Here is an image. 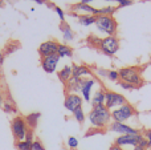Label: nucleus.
<instances>
[{
    "label": "nucleus",
    "instance_id": "f257e3e1",
    "mask_svg": "<svg viewBox=\"0 0 151 150\" xmlns=\"http://www.w3.org/2000/svg\"><path fill=\"white\" fill-rule=\"evenodd\" d=\"M110 120H111V112L106 108L105 105H96L89 113V121L94 128H102L110 125Z\"/></svg>",
    "mask_w": 151,
    "mask_h": 150
},
{
    "label": "nucleus",
    "instance_id": "f03ea898",
    "mask_svg": "<svg viewBox=\"0 0 151 150\" xmlns=\"http://www.w3.org/2000/svg\"><path fill=\"white\" fill-rule=\"evenodd\" d=\"M119 73L121 81L127 82V84L134 85L135 88H141L143 85V79H142L139 71L135 66H127V68H122L118 71Z\"/></svg>",
    "mask_w": 151,
    "mask_h": 150
},
{
    "label": "nucleus",
    "instance_id": "7ed1b4c3",
    "mask_svg": "<svg viewBox=\"0 0 151 150\" xmlns=\"http://www.w3.org/2000/svg\"><path fill=\"white\" fill-rule=\"evenodd\" d=\"M114 144L117 146H119V148L131 145V146H143V148L149 149L147 141H146V138L143 137L142 133H139V134H123V136H119V137L115 140Z\"/></svg>",
    "mask_w": 151,
    "mask_h": 150
},
{
    "label": "nucleus",
    "instance_id": "20e7f679",
    "mask_svg": "<svg viewBox=\"0 0 151 150\" xmlns=\"http://www.w3.org/2000/svg\"><path fill=\"white\" fill-rule=\"evenodd\" d=\"M96 25L99 31L105 32V33L110 35V36H114L115 32H117V21L111 16H106V15L97 16Z\"/></svg>",
    "mask_w": 151,
    "mask_h": 150
},
{
    "label": "nucleus",
    "instance_id": "39448f33",
    "mask_svg": "<svg viewBox=\"0 0 151 150\" xmlns=\"http://www.w3.org/2000/svg\"><path fill=\"white\" fill-rule=\"evenodd\" d=\"M135 114H137L135 108H134L131 104L126 102L125 105L119 106V108L114 109V110L111 112V118L114 120L115 122H125V121H127L129 118H131L133 116H135Z\"/></svg>",
    "mask_w": 151,
    "mask_h": 150
},
{
    "label": "nucleus",
    "instance_id": "423d86ee",
    "mask_svg": "<svg viewBox=\"0 0 151 150\" xmlns=\"http://www.w3.org/2000/svg\"><path fill=\"white\" fill-rule=\"evenodd\" d=\"M11 130H12V134L16 141H24L29 128L23 117H15L11 122Z\"/></svg>",
    "mask_w": 151,
    "mask_h": 150
},
{
    "label": "nucleus",
    "instance_id": "0eeeda50",
    "mask_svg": "<svg viewBox=\"0 0 151 150\" xmlns=\"http://www.w3.org/2000/svg\"><path fill=\"white\" fill-rule=\"evenodd\" d=\"M126 102H127L126 98L123 97L122 94H119V93L111 92V90H106V92H105V106H106L109 110L119 108V106L125 105Z\"/></svg>",
    "mask_w": 151,
    "mask_h": 150
},
{
    "label": "nucleus",
    "instance_id": "6e6552de",
    "mask_svg": "<svg viewBox=\"0 0 151 150\" xmlns=\"http://www.w3.org/2000/svg\"><path fill=\"white\" fill-rule=\"evenodd\" d=\"M99 48H101V50L105 53V55L113 56L118 52V49H119V43H118V40L115 39L114 36H109V37H106V39L101 40Z\"/></svg>",
    "mask_w": 151,
    "mask_h": 150
},
{
    "label": "nucleus",
    "instance_id": "1a4fd4ad",
    "mask_svg": "<svg viewBox=\"0 0 151 150\" xmlns=\"http://www.w3.org/2000/svg\"><path fill=\"white\" fill-rule=\"evenodd\" d=\"M109 130L110 132H114V133H119L121 136L123 134H139L141 130L135 129V128H131L129 125H125L123 122H115L113 121L111 124L109 125Z\"/></svg>",
    "mask_w": 151,
    "mask_h": 150
},
{
    "label": "nucleus",
    "instance_id": "9d476101",
    "mask_svg": "<svg viewBox=\"0 0 151 150\" xmlns=\"http://www.w3.org/2000/svg\"><path fill=\"white\" fill-rule=\"evenodd\" d=\"M58 43H56L55 40H48V41L41 43V45L39 47V53L41 57H47V56H52L57 53L58 49Z\"/></svg>",
    "mask_w": 151,
    "mask_h": 150
},
{
    "label": "nucleus",
    "instance_id": "9b49d317",
    "mask_svg": "<svg viewBox=\"0 0 151 150\" xmlns=\"http://www.w3.org/2000/svg\"><path fill=\"white\" fill-rule=\"evenodd\" d=\"M81 105H82V98L78 94H76V93H69V94H66L65 101H64V106L66 108V110L73 113L76 109L81 108Z\"/></svg>",
    "mask_w": 151,
    "mask_h": 150
},
{
    "label": "nucleus",
    "instance_id": "f8f14e48",
    "mask_svg": "<svg viewBox=\"0 0 151 150\" xmlns=\"http://www.w3.org/2000/svg\"><path fill=\"white\" fill-rule=\"evenodd\" d=\"M58 60H60V56L56 53V55H52V56H47V57H42L41 60V66L47 73H53L57 68V64H58Z\"/></svg>",
    "mask_w": 151,
    "mask_h": 150
},
{
    "label": "nucleus",
    "instance_id": "ddd939ff",
    "mask_svg": "<svg viewBox=\"0 0 151 150\" xmlns=\"http://www.w3.org/2000/svg\"><path fill=\"white\" fill-rule=\"evenodd\" d=\"M96 85V80L94 79H82L81 80V93L83 96V100L85 101H91L90 98V90L91 88Z\"/></svg>",
    "mask_w": 151,
    "mask_h": 150
},
{
    "label": "nucleus",
    "instance_id": "4468645a",
    "mask_svg": "<svg viewBox=\"0 0 151 150\" xmlns=\"http://www.w3.org/2000/svg\"><path fill=\"white\" fill-rule=\"evenodd\" d=\"M90 74H91V72L88 66L76 65V64L72 65V77H74V79H81L83 76H90Z\"/></svg>",
    "mask_w": 151,
    "mask_h": 150
},
{
    "label": "nucleus",
    "instance_id": "2eb2a0df",
    "mask_svg": "<svg viewBox=\"0 0 151 150\" xmlns=\"http://www.w3.org/2000/svg\"><path fill=\"white\" fill-rule=\"evenodd\" d=\"M40 117H41V113H40V112H35V113H29L28 116H25L24 120H25V122H27L29 129L33 130L37 126V124H39Z\"/></svg>",
    "mask_w": 151,
    "mask_h": 150
},
{
    "label": "nucleus",
    "instance_id": "dca6fc26",
    "mask_svg": "<svg viewBox=\"0 0 151 150\" xmlns=\"http://www.w3.org/2000/svg\"><path fill=\"white\" fill-rule=\"evenodd\" d=\"M74 11H83V12L88 13H93V15H99V9H96V8L90 7L89 4H83V3H77V4L73 5Z\"/></svg>",
    "mask_w": 151,
    "mask_h": 150
},
{
    "label": "nucleus",
    "instance_id": "f3484780",
    "mask_svg": "<svg viewBox=\"0 0 151 150\" xmlns=\"http://www.w3.org/2000/svg\"><path fill=\"white\" fill-rule=\"evenodd\" d=\"M58 79L63 82H68L72 79V66L70 65H65L60 72H58Z\"/></svg>",
    "mask_w": 151,
    "mask_h": 150
},
{
    "label": "nucleus",
    "instance_id": "a211bd4d",
    "mask_svg": "<svg viewBox=\"0 0 151 150\" xmlns=\"http://www.w3.org/2000/svg\"><path fill=\"white\" fill-rule=\"evenodd\" d=\"M81 80L82 79H74V77H72V79L66 82V88H68L69 92L74 93V92H78V90L81 92Z\"/></svg>",
    "mask_w": 151,
    "mask_h": 150
},
{
    "label": "nucleus",
    "instance_id": "6ab92c4d",
    "mask_svg": "<svg viewBox=\"0 0 151 150\" xmlns=\"http://www.w3.org/2000/svg\"><path fill=\"white\" fill-rule=\"evenodd\" d=\"M60 29H61V32H63L64 39H65L66 41H70V40H73L74 33H73V31L70 29L69 24H66L65 21H63V23H61V25H60Z\"/></svg>",
    "mask_w": 151,
    "mask_h": 150
},
{
    "label": "nucleus",
    "instance_id": "aec40b11",
    "mask_svg": "<svg viewBox=\"0 0 151 150\" xmlns=\"http://www.w3.org/2000/svg\"><path fill=\"white\" fill-rule=\"evenodd\" d=\"M91 104H93V106L105 105V90L104 89H99L94 93L93 98H91Z\"/></svg>",
    "mask_w": 151,
    "mask_h": 150
},
{
    "label": "nucleus",
    "instance_id": "412c9836",
    "mask_svg": "<svg viewBox=\"0 0 151 150\" xmlns=\"http://www.w3.org/2000/svg\"><path fill=\"white\" fill-rule=\"evenodd\" d=\"M57 55L61 57H72L73 56V50H72L70 47H68V45H63L60 44L58 45V49H57Z\"/></svg>",
    "mask_w": 151,
    "mask_h": 150
},
{
    "label": "nucleus",
    "instance_id": "4be33fe9",
    "mask_svg": "<svg viewBox=\"0 0 151 150\" xmlns=\"http://www.w3.org/2000/svg\"><path fill=\"white\" fill-rule=\"evenodd\" d=\"M96 20H97V16H91V15H82L78 17L80 24H82V25H85V27H89V25H91V24H94Z\"/></svg>",
    "mask_w": 151,
    "mask_h": 150
},
{
    "label": "nucleus",
    "instance_id": "5701e85b",
    "mask_svg": "<svg viewBox=\"0 0 151 150\" xmlns=\"http://www.w3.org/2000/svg\"><path fill=\"white\" fill-rule=\"evenodd\" d=\"M73 117L76 118V121H77L78 124L82 125L83 122H85V113H83L82 106H81V108H78V109H76V110L73 112Z\"/></svg>",
    "mask_w": 151,
    "mask_h": 150
},
{
    "label": "nucleus",
    "instance_id": "b1692460",
    "mask_svg": "<svg viewBox=\"0 0 151 150\" xmlns=\"http://www.w3.org/2000/svg\"><path fill=\"white\" fill-rule=\"evenodd\" d=\"M32 144L33 142H28V141H17L16 142V149L17 150H32Z\"/></svg>",
    "mask_w": 151,
    "mask_h": 150
},
{
    "label": "nucleus",
    "instance_id": "393cba45",
    "mask_svg": "<svg viewBox=\"0 0 151 150\" xmlns=\"http://www.w3.org/2000/svg\"><path fill=\"white\" fill-rule=\"evenodd\" d=\"M117 11L115 7H105V8H101L99 9V15H106V16H110Z\"/></svg>",
    "mask_w": 151,
    "mask_h": 150
},
{
    "label": "nucleus",
    "instance_id": "a878e982",
    "mask_svg": "<svg viewBox=\"0 0 151 150\" xmlns=\"http://www.w3.org/2000/svg\"><path fill=\"white\" fill-rule=\"evenodd\" d=\"M107 79H109L110 81H118V80H119V73H118L117 71H109Z\"/></svg>",
    "mask_w": 151,
    "mask_h": 150
},
{
    "label": "nucleus",
    "instance_id": "bb28decb",
    "mask_svg": "<svg viewBox=\"0 0 151 150\" xmlns=\"http://www.w3.org/2000/svg\"><path fill=\"white\" fill-rule=\"evenodd\" d=\"M68 146H69V148H70L72 150L77 149V146H78L77 138H76V137H69V138H68Z\"/></svg>",
    "mask_w": 151,
    "mask_h": 150
},
{
    "label": "nucleus",
    "instance_id": "cd10ccee",
    "mask_svg": "<svg viewBox=\"0 0 151 150\" xmlns=\"http://www.w3.org/2000/svg\"><path fill=\"white\" fill-rule=\"evenodd\" d=\"M3 109H4V112H7V113H13V112H16L15 106L9 102H5L4 105H3Z\"/></svg>",
    "mask_w": 151,
    "mask_h": 150
},
{
    "label": "nucleus",
    "instance_id": "c85d7f7f",
    "mask_svg": "<svg viewBox=\"0 0 151 150\" xmlns=\"http://www.w3.org/2000/svg\"><path fill=\"white\" fill-rule=\"evenodd\" d=\"M143 137L146 138L149 148H151V129H146V130H145V132H143Z\"/></svg>",
    "mask_w": 151,
    "mask_h": 150
},
{
    "label": "nucleus",
    "instance_id": "c756f323",
    "mask_svg": "<svg viewBox=\"0 0 151 150\" xmlns=\"http://www.w3.org/2000/svg\"><path fill=\"white\" fill-rule=\"evenodd\" d=\"M32 150H45V148L40 141H33V144H32Z\"/></svg>",
    "mask_w": 151,
    "mask_h": 150
},
{
    "label": "nucleus",
    "instance_id": "7c9ffc66",
    "mask_svg": "<svg viewBox=\"0 0 151 150\" xmlns=\"http://www.w3.org/2000/svg\"><path fill=\"white\" fill-rule=\"evenodd\" d=\"M119 85H121V88H123V89H126V90H134V89H137L134 85L127 84V82H123V81H119Z\"/></svg>",
    "mask_w": 151,
    "mask_h": 150
},
{
    "label": "nucleus",
    "instance_id": "2f4dec72",
    "mask_svg": "<svg viewBox=\"0 0 151 150\" xmlns=\"http://www.w3.org/2000/svg\"><path fill=\"white\" fill-rule=\"evenodd\" d=\"M55 11L57 12V15H58V17L61 19V21H64V19H65V13H64V11L61 9L60 7H55Z\"/></svg>",
    "mask_w": 151,
    "mask_h": 150
},
{
    "label": "nucleus",
    "instance_id": "473e14b6",
    "mask_svg": "<svg viewBox=\"0 0 151 150\" xmlns=\"http://www.w3.org/2000/svg\"><path fill=\"white\" fill-rule=\"evenodd\" d=\"M25 141H28V142H33V130L32 129H29L28 132H27Z\"/></svg>",
    "mask_w": 151,
    "mask_h": 150
},
{
    "label": "nucleus",
    "instance_id": "72a5a7b5",
    "mask_svg": "<svg viewBox=\"0 0 151 150\" xmlns=\"http://www.w3.org/2000/svg\"><path fill=\"white\" fill-rule=\"evenodd\" d=\"M118 3H119V5L118 7H127V5L133 4V0H118Z\"/></svg>",
    "mask_w": 151,
    "mask_h": 150
},
{
    "label": "nucleus",
    "instance_id": "f704fd0d",
    "mask_svg": "<svg viewBox=\"0 0 151 150\" xmlns=\"http://www.w3.org/2000/svg\"><path fill=\"white\" fill-rule=\"evenodd\" d=\"M97 73H98L101 77H106V79H107V73H109V71H105V69H98V71H97Z\"/></svg>",
    "mask_w": 151,
    "mask_h": 150
},
{
    "label": "nucleus",
    "instance_id": "c9c22d12",
    "mask_svg": "<svg viewBox=\"0 0 151 150\" xmlns=\"http://www.w3.org/2000/svg\"><path fill=\"white\" fill-rule=\"evenodd\" d=\"M109 150H122V148H119V146H117L115 144H113L111 146H110V149Z\"/></svg>",
    "mask_w": 151,
    "mask_h": 150
},
{
    "label": "nucleus",
    "instance_id": "e433bc0d",
    "mask_svg": "<svg viewBox=\"0 0 151 150\" xmlns=\"http://www.w3.org/2000/svg\"><path fill=\"white\" fill-rule=\"evenodd\" d=\"M133 150H147V148H143V146H134Z\"/></svg>",
    "mask_w": 151,
    "mask_h": 150
},
{
    "label": "nucleus",
    "instance_id": "4c0bfd02",
    "mask_svg": "<svg viewBox=\"0 0 151 150\" xmlns=\"http://www.w3.org/2000/svg\"><path fill=\"white\" fill-rule=\"evenodd\" d=\"M3 63H4V55L0 52V65H3Z\"/></svg>",
    "mask_w": 151,
    "mask_h": 150
},
{
    "label": "nucleus",
    "instance_id": "58836bf2",
    "mask_svg": "<svg viewBox=\"0 0 151 150\" xmlns=\"http://www.w3.org/2000/svg\"><path fill=\"white\" fill-rule=\"evenodd\" d=\"M35 1H36L37 4H44V3H45V0H35Z\"/></svg>",
    "mask_w": 151,
    "mask_h": 150
},
{
    "label": "nucleus",
    "instance_id": "ea45409f",
    "mask_svg": "<svg viewBox=\"0 0 151 150\" xmlns=\"http://www.w3.org/2000/svg\"><path fill=\"white\" fill-rule=\"evenodd\" d=\"M91 1H93V0H82L81 3H83V4H89V3H91Z\"/></svg>",
    "mask_w": 151,
    "mask_h": 150
},
{
    "label": "nucleus",
    "instance_id": "a19ab883",
    "mask_svg": "<svg viewBox=\"0 0 151 150\" xmlns=\"http://www.w3.org/2000/svg\"><path fill=\"white\" fill-rule=\"evenodd\" d=\"M1 106H3V97L0 96V108H1Z\"/></svg>",
    "mask_w": 151,
    "mask_h": 150
},
{
    "label": "nucleus",
    "instance_id": "79ce46f5",
    "mask_svg": "<svg viewBox=\"0 0 151 150\" xmlns=\"http://www.w3.org/2000/svg\"><path fill=\"white\" fill-rule=\"evenodd\" d=\"M106 1H118V0H106Z\"/></svg>",
    "mask_w": 151,
    "mask_h": 150
},
{
    "label": "nucleus",
    "instance_id": "37998d69",
    "mask_svg": "<svg viewBox=\"0 0 151 150\" xmlns=\"http://www.w3.org/2000/svg\"><path fill=\"white\" fill-rule=\"evenodd\" d=\"M1 5H3V1H0V7H1Z\"/></svg>",
    "mask_w": 151,
    "mask_h": 150
},
{
    "label": "nucleus",
    "instance_id": "c03bdc74",
    "mask_svg": "<svg viewBox=\"0 0 151 150\" xmlns=\"http://www.w3.org/2000/svg\"><path fill=\"white\" fill-rule=\"evenodd\" d=\"M0 1H4V0H0Z\"/></svg>",
    "mask_w": 151,
    "mask_h": 150
}]
</instances>
